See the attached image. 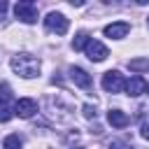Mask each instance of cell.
Masks as SVG:
<instances>
[{"label":"cell","instance_id":"obj_1","mask_svg":"<svg viewBox=\"0 0 149 149\" xmlns=\"http://www.w3.org/2000/svg\"><path fill=\"white\" fill-rule=\"evenodd\" d=\"M12 70L23 79H30V77L40 74V61L30 54H16L12 58Z\"/></svg>","mask_w":149,"mask_h":149},{"label":"cell","instance_id":"obj_2","mask_svg":"<svg viewBox=\"0 0 149 149\" xmlns=\"http://www.w3.org/2000/svg\"><path fill=\"white\" fill-rule=\"evenodd\" d=\"M14 14H16V19L23 21V23H35V21H37V5L30 2V0H19V2L14 5Z\"/></svg>","mask_w":149,"mask_h":149},{"label":"cell","instance_id":"obj_3","mask_svg":"<svg viewBox=\"0 0 149 149\" xmlns=\"http://www.w3.org/2000/svg\"><path fill=\"white\" fill-rule=\"evenodd\" d=\"M44 28L49 33H56V35H65L68 28H70V21L61 14V12H49L47 19H44Z\"/></svg>","mask_w":149,"mask_h":149},{"label":"cell","instance_id":"obj_4","mask_svg":"<svg viewBox=\"0 0 149 149\" xmlns=\"http://www.w3.org/2000/svg\"><path fill=\"white\" fill-rule=\"evenodd\" d=\"M102 88L107 91V93H121L123 88H126V81H123V74L119 72V70H109V72H105L102 74Z\"/></svg>","mask_w":149,"mask_h":149},{"label":"cell","instance_id":"obj_5","mask_svg":"<svg viewBox=\"0 0 149 149\" xmlns=\"http://www.w3.org/2000/svg\"><path fill=\"white\" fill-rule=\"evenodd\" d=\"M84 51H86V56H88V58H91L93 63H100V61H105V58L109 56V51H107V47H105L102 42H98V40H93V37L88 40V44H86V49H84Z\"/></svg>","mask_w":149,"mask_h":149},{"label":"cell","instance_id":"obj_6","mask_svg":"<svg viewBox=\"0 0 149 149\" xmlns=\"http://www.w3.org/2000/svg\"><path fill=\"white\" fill-rule=\"evenodd\" d=\"M0 88H2V100H0V123H5V121H9V119L14 116V105L9 102V100H12L9 86H7V84H2Z\"/></svg>","mask_w":149,"mask_h":149},{"label":"cell","instance_id":"obj_7","mask_svg":"<svg viewBox=\"0 0 149 149\" xmlns=\"http://www.w3.org/2000/svg\"><path fill=\"white\" fill-rule=\"evenodd\" d=\"M37 112V102L33 98H19L14 102V114H19L21 119H30Z\"/></svg>","mask_w":149,"mask_h":149},{"label":"cell","instance_id":"obj_8","mask_svg":"<svg viewBox=\"0 0 149 149\" xmlns=\"http://www.w3.org/2000/svg\"><path fill=\"white\" fill-rule=\"evenodd\" d=\"M102 33H105L107 37H112V40H121V37H126V35L130 33V23H126V21H116V23L105 26Z\"/></svg>","mask_w":149,"mask_h":149},{"label":"cell","instance_id":"obj_9","mask_svg":"<svg viewBox=\"0 0 149 149\" xmlns=\"http://www.w3.org/2000/svg\"><path fill=\"white\" fill-rule=\"evenodd\" d=\"M70 79H72L79 88H84V91H88V88L93 86L91 74H88L86 70H81V68H70Z\"/></svg>","mask_w":149,"mask_h":149},{"label":"cell","instance_id":"obj_10","mask_svg":"<svg viewBox=\"0 0 149 149\" xmlns=\"http://www.w3.org/2000/svg\"><path fill=\"white\" fill-rule=\"evenodd\" d=\"M126 91H128L130 98H137V95H142V93L147 91V81H144L140 74H135V77H130V79L126 81Z\"/></svg>","mask_w":149,"mask_h":149},{"label":"cell","instance_id":"obj_11","mask_svg":"<svg viewBox=\"0 0 149 149\" xmlns=\"http://www.w3.org/2000/svg\"><path fill=\"white\" fill-rule=\"evenodd\" d=\"M107 121H109L114 128H126V126L130 123V116L123 114L121 109H109V112H107Z\"/></svg>","mask_w":149,"mask_h":149},{"label":"cell","instance_id":"obj_12","mask_svg":"<svg viewBox=\"0 0 149 149\" xmlns=\"http://www.w3.org/2000/svg\"><path fill=\"white\" fill-rule=\"evenodd\" d=\"M128 68L133 72H147L149 70V58H130L128 61Z\"/></svg>","mask_w":149,"mask_h":149},{"label":"cell","instance_id":"obj_13","mask_svg":"<svg viewBox=\"0 0 149 149\" xmlns=\"http://www.w3.org/2000/svg\"><path fill=\"white\" fill-rule=\"evenodd\" d=\"M21 147H23V142H21V137L14 135V133L2 140V149H21Z\"/></svg>","mask_w":149,"mask_h":149},{"label":"cell","instance_id":"obj_14","mask_svg":"<svg viewBox=\"0 0 149 149\" xmlns=\"http://www.w3.org/2000/svg\"><path fill=\"white\" fill-rule=\"evenodd\" d=\"M88 40H91V37H88L86 33H77V37L72 40V49H74V51H81V49H86Z\"/></svg>","mask_w":149,"mask_h":149},{"label":"cell","instance_id":"obj_15","mask_svg":"<svg viewBox=\"0 0 149 149\" xmlns=\"http://www.w3.org/2000/svg\"><path fill=\"white\" fill-rule=\"evenodd\" d=\"M84 116H86V119H95V107L84 105Z\"/></svg>","mask_w":149,"mask_h":149},{"label":"cell","instance_id":"obj_16","mask_svg":"<svg viewBox=\"0 0 149 149\" xmlns=\"http://www.w3.org/2000/svg\"><path fill=\"white\" fill-rule=\"evenodd\" d=\"M142 137H144V140H149V121H144V123H142Z\"/></svg>","mask_w":149,"mask_h":149},{"label":"cell","instance_id":"obj_17","mask_svg":"<svg viewBox=\"0 0 149 149\" xmlns=\"http://www.w3.org/2000/svg\"><path fill=\"white\" fill-rule=\"evenodd\" d=\"M5 14H7V2L0 0V19H5Z\"/></svg>","mask_w":149,"mask_h":149},{"label":"cell","instance_id":"obj_18","mask_svg":"<svg viewBox=\"0 0 149 149\" xmlns=\"http://www.w3.org/2000/svg\"><path fill=\"white\" fill-rule=\"evenodd\" d=\"M74 149H84V147H74Z\"/></svg>","mask_w":149,"mask_h":149},{"label":"cell","instance_id":"obj_19","mask_svg":"<svg viewBox=\"0 0 149 149\" xmlns=\"http://www.w3.org/2000/svg\"><path fill=\"white\" fill-rule=\"evenodd\" d=\"M147 91H149V84H147Z\"/></svg>","mask_w":149,"mask_h":149}]
</instances>
